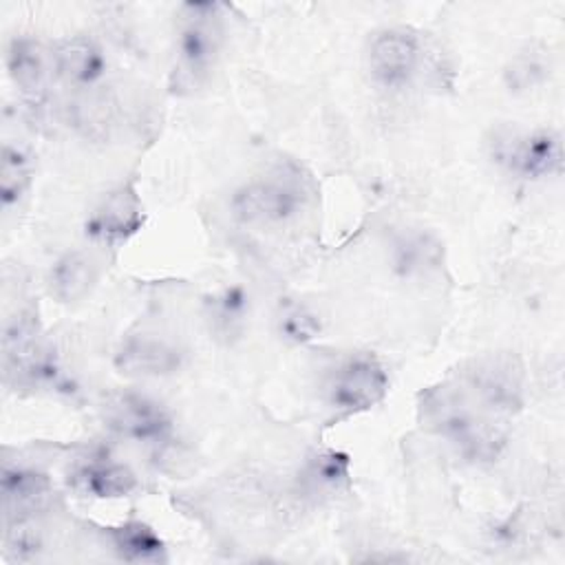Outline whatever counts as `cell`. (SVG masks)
<instances>
[{
	"label": "cell",
	"mask_w": 565,
	"mask_h": 565,
	"mask_svg": "<svg viewBox=\"0 0 565 565\" xmlns=\"http://www.w3.org/2000/svg\"><path fill=\"white\" fill-rule=\"evenodd\" d=\"M53 483L46 472L31 466L2 468V512L4 525L31 521L53 501Z\"/></svg>",
	"instance_id": "10"
},
{
	"label": "cell",
	"mask_w": 565,
	"mask_h": 565,
	"mask_svg": "<svg viewBox=\"0 0 565 565\" xmlns=\"http://www.w3.org/2000/svg\"><path fill=\"white\" fill-rule=\"evenodd\" d=\"M143 225V207L130 185L113 190L88 216L86 236L93 241L117 245L137 234Z\"/></svg>",
	"instance_id": "11"
},
{
	"label": "cell",
	"mask_w": 565,
	"mask_h": 565,
	"mask_svg": "<svg viewBox=\"0 0 565 565\" xmlns=\"http://www.w3.org/2000/svg\"><path fill=\"white\" fill-rule=\"evenodd\" d=\"M422 60L419 38L406 26H391L380 31L369 46V68L382 86L406 84Z\"/></svg>",
	"instance_id": "8"
},
{
	"label": "cell",
	"mask_w": 565,
	"mask_h": 565,
	"mask_svg": "<svg viewBox=\"0 0 565 565\" xmlns=\"http://www.w3.org/2000/svg\"><path fill=\"white\" fill-rule=\"evenodd\" d=\"M349 457L340 450H316L302 463L296 483L300 497L313 503L331 501L349 486Z\"/></svg>",
	"instance_id": "13"
},
{
	"label": "cell",
	"mask_w": 565,
	"mask_h": 565,
	"mask_svg": "<svg viewBox=\"0 0 565 565\" xmlns=\"http://www.w3.org/2000/svg\"><path fill=\"white\" fill-rule=\"evenodd\" d=\"M4 62L9 79L20 93L29 97L44 93L49 75L53 73V55L38 40L13 38L7 46Z\"/></svg>",
	"instance_id": "14"
},
{
	"label": "cell",
	"mask_w": 565,
	"mask_h": 565,
	"mask_svg": "<svg viewBox=\"0 0 565 565\" xmlns=\"http://www.w3.org/2000/svg\"><path fill=\"white\" fill-rule=\"evenodd\" d=\"M104 422L115 435L148 446L166 444L174 430L172 413L159 399L137 391L108 397L104 404Z\"/></svg>",
	"instance_id": "7"
},
{
	"label": "cell",
	"mask_w": 565,
	"mask_h": 565,
	"mask_svg": "<svg viewBox=\"0 0 565 565\" xmlns=\"http://www.w3.org/2000/svg\"><path fill=\"white\" fill-rule=\"evenodd\" d=\"M388 391V371L373 353H349L324 382L327 404L342 413H362L384 399Z\"/></svg>",
	"instance_id": "6"
},
{
	"label": "cell",
	"mask_w": 565,
	"mask_h": 565,
	"mask_svg": "<svg viewBox=\"0 0 565 565\" xmlns=\"http://www.w3.org/2000/svg\"><path fill=\"white\" fill-rule=\"evenodd\" d=\"M309 196V179L298 166L285 161L243 183L232 196V214L249 227H274L291 221Z\"/></svg>",
	"instance_id": "2"
},
{
	"label": "cell",
	"mask_w": 565,
	"mask_h": 565,
	"mask_svg": "<svg viewBox=\"0 0 565 565\" xmlns=\"http://www.w3.org/2000/svg\"><path fill=\"white\" fill-rule=\"evenodd\" d=\"M278 333L291 344H305L320 333V320L305 305L291 302L278 316Z\"/></svg>",
	"instance_id": "21"
},
{
	"label": "cell",
	"mask_w": 565,
	"mask_h": 565,
	"mask_svg": "<svg viewBox=\"0 0 565 565\" xmlns=\"http://www.w3.org/2000/svg\"><path fill=\"white\" fill-rule=\"evenodd\" d=\"M53 73L71 88H90L106 75V55L88 35L62 40L53 51Z\"/></svg>",
	"instance_id": "12"
},
{
	"label": "cell",
	"mask_w": 565,
	"mask_h": 565,
	"mask_svg": "<svg viewBox=\"0 0 565 565\" xmlns=\"http://www.w3.org/2000/svg\"><path fill=\"white\" fill-rule=\"evenodd\" d=\"M115 554L126 563H161L166 561V545L159 534L143 521H126L108 532Z\"/></svg>",
	"instance_id": "19"
},
{
	"label": "cell",
	"mask_w": 565,
	"mask_h": 565,
	"mask_svg": "<svg viewBox=\"0 0 565 565\" xmlns=\"http://www.w3.org/2000/svg\"><path fill=\"white\" fill-rule=\"evenodd\" d=\"M547 77V64L539 53H519L510 60V64L503 71V79L505 86L514 93H523L530 90L534 86H539L543 79Z\"/></svg>",
	"instance_id": "22"
},
{
	"label": "cell",
	"mask_w": 565,
	"mask_h": 565,
	"mask_svg": "<svg viewBox=\"0 0 565 565\" xmlns=\"http://www.w3.org/2000/svg\"><path fill=\"white\" fill-rule=\"evenodd\" d=\"M115 369L128 377H168L181 371L185 353L170 340L139 333L128 335L115 351Z\"/></svg>",
	"instance_id": "9"
},
{
	"label": "cell",
	"mask_w": 565,
	"mask_h": 565,
	"mask_svg": "<svg viewBox=\"0 0 565 565\" xmlns=\"http://www.w3.org/2000/svg\"><path fill=\"white\" fill-rule=\"evenodd\" d=\"M490 157L497 166L510 174L539 181L545 177H556L563 170V141L552 128L523 130H497L490 141Z\"/></svg>",
	"instance_id": "4"
},
{
	"label": "cell",
	"mask_w": 565,
	"mask_h": 565,
	"mask_svg": "<svg viewBox=\"0 0 565 565\" xmlns=\"http://www.w3.org/2000/svg\"><path fill=\"white\" fill-rule=\"evenodd\" d=\"M391 263L402 278H424L441 267L444 245L430 232L411 230L393 241Z\"/></svg>",
	"instance_id": "16"
},
{
	"label": "cell",
	"mask_w": 565,
	"mask_h": 565,
	"mask_svg": "<svg viewBox=\"0 0 565 565\" xmlns=\"http://www.w3.org/2000/svg\"><path fill=\"white\" fill-rule=\"evenodd\" d=\"M216 4H185L188 15L179 29L170 88L192 95L207 84L223 49V24Z\"/></svg>",
	"instance_id": "3"
},
{
	"label": "cell",
	"mask_w": 565,
	"mask_h": 565,
	"mask_svg": "<svg viewBox=\"0 0 565 565\" xmlns=\"http://www.w3.org/2000/svg\"><path fill=\"white\" fill-rule=\"evenodd\" d=\"M31 185V163L29 157L11 143L2 146L0 159V201L2 207L9 210L15 205Z\"/></svg>",
	"instance_id": "20"
},
{
	"label": "cell",
	"mask_w": 565,
	"mask_h": 565,
	"mask_svg": "<svg viewBox=\"0 0 565 565\" xmlns=\"http://www.w3.org/2000/svg\"><path fill=\"white\" fill-rule=\"evenodd\" d=\"M422 417L470 463H490L505 446V433L497 417L470 404L466 391L457 384L430 388L422 402Z\"/></svg>",
	"instance_id": "1"
},
{
	"label": "cell",
	"mask_w": 565,
	"mask_h": 565,
	"mask_svg": "<svg viewBox=\"0 0 565 565\" xmlns=\"http://www.w3.org/2000/svg\"><path fill=\"white\" fill-rule=\"evenodd\" d=\"M463 384L477 406L492 417H510L523 408L525 375L521 362L510 353H492L475 360L463 373Z\"/></svg>",
	"instance_id": "5"
},
{
	"label": "cell",
	"mask_w": 565,
	"mask_h": 565,
	"mask_svg": "<svg viewBox=\"0 0 565 565\" xmlns=\"http://www.w3.org/2000/svg\"><path fill=\"white\" fill-rule=\"evenodd\" d=\"M97 280L93 260L82 252H68L60 256L49 271V291L60 302L82 300Z\"/></svg>",
	"instance_id": "18"
},
{
	"label": "cell",
	"mask_w": 565,
	"mask_h": 565,
	"mask_svg": "<svg viewBox=\"0 0 565 565\" xmlns=\"http://www.w3.org/2000/svg\"><path fill=\"white\" fill-rule=\"evenodd\" d=\"M249 318V296L238 285H227L212 291L205 300V320L212 331L223 342L238 340L247 329Z\"/></svg>",
	"instance_id": "17"
},
{
	"label": "cell",
	"mask_w": 565,
	"mask_h": 565,
	"mask_svg": "<svg viewBox=\"0 0 565 565\" xmlns=\"http://www.w3.org/2000/svg\"><path fill=\"white\" fill-rule=\"evenodd\" d=\"M73 486L95 499H121L137 490V475L115 459H88L73 470Z\"/></svg>",
	"instance_id": "15"
}]
</instances>
